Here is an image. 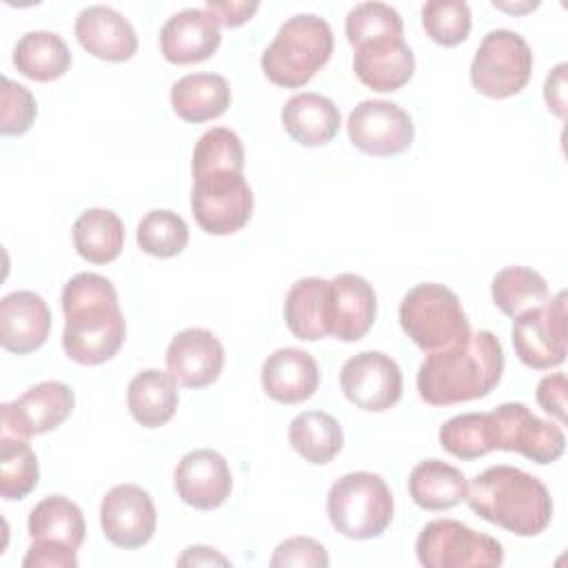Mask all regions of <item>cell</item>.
<instances>
[{"label": "cell", "mask_w": 568, "mask_h": 568, "mask_svg": "<svg viewBox=\"0 0 568 568\" xmlns=\"http://www.w3.org/2000/svg\"><path fill=\"white\" fill-rule=\"evenodd\" d=\"M220 42V20L206 7L182 9L160 29V51L171 64L204 62L217 51Z\"/></svg>", "instance_id": "cell-18"}, {"label": "cell", "mask_w": 568, "mask_h": 568, "mask_svg": "<svg viewBox=\"0 0 568 568\" xmlns=\"http://www.w3.org/2000/svg\"><path fill=\"white\" fill-rule=\"evenodd\" d=\"M71 60L67 42L53 31H29L13 49V67L20 75L36 82L62 78L69 71Z\"/></svg>", "instance_id": "cell-30"}, {"label": "cell", "mask_w": 568, "mask_h": 568, "mask_svg": "<svg viewBox=\"0 0 568 568\" xmlns=\"http://www.w3.org/2000/svg\"><path fill=\"white\" fill-rule=\"evenodd\" d=\"M566 291L513 320L510 342L519 362L535 371H550L566 359Z\"/></svg>", "instance_id": "cell-11"}, {"label": "cell", "mask_w": 568, "mask_h": 568, "mask_svg": "<svg viewBox=\"0 0 568 568\" xmlns=\"http://www.w3.org/2000/svg\"><path fill=\"white\" fill-rule=\"evenodd\" d=\"M501 375V342L495 333L479 328L426 355L417 371V393L428 406H453L490 395Z\"/></svg>", "instance_id": "cell-2"}, {"label": "cell", "mask_w": 568, "mask_h": 568, "mask_svg": "<svg viewBox=\"0 0 568 568\" xmlns=\"http://www.w3.org/2000/svg\"><path fill=\"white\" fill-rule=\"evenodd\" d=\"M178 402V384L164 371L144 368L129 382L126 406L131 417L144 428H158L171 422Z\"/></svg>", "instance_id": "cell-27"}, {"label": "cell", "mask_w": 568, "mask_h": 568, "mask_svg": "<svg viewBox=\"0 0 568 568\" xmlns=\"http://www.w3.org/2000/svg\"><path fill=\"white\" fill-rule=\"evenodd\" d=\"M73 406L75 395L69 384L58 379L40 382L24 390L18 399L0 406L2 435H16L27 439L55 430L69 419Z\"/></svg>", "instance_id": "cell-14"}, {"label": "cell", "mask_w": 568, "mask_h": 568, "mask_svg": "<svg viewBox=\"0 0 568 568\" xmlns=\"http://www.w3.org/2000/svg\"><path fill=\"white\" fill-rule=\"evenodd\" d=\"M399 326L424 353L448 348L470 333L457 293L437 282L408 288L399 302Z\"/></svg>", "instance_id": "cell-6"}, {"label": "cell", "mask_w": 568, "mask_h": 568, "mask_svg": "<svg viewBox=\"0 0 568 568\" xmlns=\"http://www.w3.org/2000/svg\"><path fill=\"white\" fill-rule=\"evenodd\" d=\"M29 537L53 539L80 548L87 535V524L80 506L64 495H49L40 499L29 513Z\"/></svg>", "instance_id": "cell-32"}, {"label": "cell", "mask_w": 568, "mask_h": 568, "mask_svg": "<svg viewBox=\"0 0 568 568\" xmlns=\"http://www.w3.org/2000/svg\"><path fill=\"white\" fill-rule=\"evenodd\" d=\"M331 286V335L339 342H359L377 315L373 284L357 273H339Z\"/></svg>", "instance_id": "cell-22"}, {"label": "cell", "mask_w": 568, "mask_h": 568, "mask_svg": "<svg viewBox=\"0 0 568 568\" xmlns=\"http://www.w3.org/2000/svg\"><path fill=\"white\" fill-rule=\"evenodd\" d=\"M171 106L184 122H209L231 106V87L220 73H189L171 87Z\"/></svg>", "instance_id": "cell-26"}, {"label": "cell", "mask_w": 568, "mask_h": 568, "mask_svg": "<svg viewBox=\"0 0 568 568\" xmlns=\"http://www.w3.org/2000/svg\"><path fill=\"white\" fill-rule=\"evenodd\" d=\"M317 386L320 366L302 348H277L262 364V388L277 404H302L315 395Z\"/></svg>", "instance_id": "cell-23"}, {"label": "cell", "mask_w": 568, "mask_h": 568, "mask_svg": "<svg viewBox=\"0 0 568 568\" xmlns=\"http://www.w3.org/2000/svg\"><path fill=\"white\" fill-rule=\"evenodd\" d=\"M395 501L388 484L368 470L342 475L326 495L331 526L348 539L379 537L393 521Z\"/></svg>", "instance_id": "cell-5"}, {"label": "cell", "mask_w": 568, "mask_h": 568, "mask_svg": "<svg viewBox=\"0 0 568 568\" xmlns=\"http://www.w3.org/2000/svg\"><path fill=\"white\" fill-rule=\"evenodd\" d=\"M215 169H233L244 171V146L235 131L226 126H213L200 135L193 149L191 175L215 171Z\"/></svg>", "instance_id": "cell-37"}, {"label": "cell", "mask_w": 568, "mask_h": 568, "mask_svg": "<svg viewBox=\"0 0 568 568\" xmlns=\"http://www.w3.org/2000/svg\"><path fill=\"white\" fill-rule=\"evenodd\" d=\"M288 444L304 462L322 466L339 455L344 433L331 413L304 410L288 424Z\"/></svg>", "instance_id": "cell-29"}, {"label": "cell", "mask_w": 568, "mask_h": 568, "mask_svg": "<svg viewBox=\"0 0 568 568\" xmlns=\"http://www.w3.org/2000/svg\"><path fill=\"white\" fill-rule=\"evenodd\" d=\"M439 446L464 462L479 459L490 453L486 442L484 413H462L446 419L439 428Z\"/></svg>", "instance_id": "cell-39"}, {"label": "cell", "mask_w": 568, "mask_h": 568, "mask_svg": "<svg viewBox=\"0 0 568 568\" xmlns=\"http://www.w3.org/2000/svg\"><path fill=\"white\" fill-rule=\"evenodd\" d=\"M73 246L91 264H109L124 248V224L109 209H87L73 222Z\"/></svg>", "instance_id": "cell-31"}, {"label": "cell", "mask_w": 568, "mask_h": 568, "mask_svg": "<svg viewBox=\"0 0 568 568\" xmlns=\"http://www.w3.org/2000/svg\"><path fill=\"white\" fill-rule=\"evenodd\" d=\"M353 71L364 87L377 93H390L413 78L415 53L404 36H382L355 47Z\"/></svg>", "instance_id": "cell-19"}, {"label": "cell", "mask_w": 568, "mask_h": 568, "mask_svg": "<svg viewBox=\"0 0 568 568\" xmlns=\"http://www.w3.org/2000/svg\"><path fill=\"white\" fill-rule=\"evenodd\" d=\"M346 40L355 49L382 36H404L402 16L386 2H359L346 13Z\"/></svg>", "instance_id": "cell-38"}, {"label": "cell", "mask_w": 568, "mask_h": 568, "mask_svg": "<svg viewBox=\"0 0 568 568\" xmlns=\"http://www.w3.org/2000/svg\"><path fill=\"white\" fill-rule=\"evenodd\" d=\"M166 373L175 384L186 388H204L217 382L224 368V346L209 331L191 326L180 331L166 346Z\"/></svg>", "instance_id": "cell-17"}, {"label": "cell", "mask_w": 568, "mask_h": 568, "mask_svg": "<svg viewBox=\"0 0 568 568\" xmlns=\"http://www.w3.org/2000/svg\"><path fill=\"white\" fill-rule=\"evenodd\" d=\"M532 51L524 36L510 29L488 31L470 62L473 89L486 98L517 95L530 80Z\"/></svg>", "instance_id": "cell-8"}, {"label": "cell", "mask_w": 568, "mask_h": 568, "mask_svg": "<svg viewBox=\"0 0 568 568\" xmlns=\"http://www.w3.org/2000/svg\"><path fill=\"white\" fill-rule=\"evenodd\" d=\"M486 442L490 450L519 453L526 459L546 466L557 462L566 450L564 430L537 417L521 402H506L484 413Z\"/></svg>", "instance_id": "cell-7"}, {"label": "cell", "mask_w": 568, "mask_h": 568, "mask_svg": "<svg viewBox=\"0 0 568 568\" xmlns=\"http://www.w3.org/2000/svg\"><path fill=\"white\" fill-rule=\"evenodd\" d=\"M422 27L433 42L457 47L470 33V7L464 0H430L422 7Z\"/></svg>", "instance_id": "cell-36"}, {"label": "cell", "mask_w": 568, "mask_h": 568, "mask_svg": "<svg viewBox=\"0 0 568 568\" xmlns=\"http://www.w3.org/2000/svg\"><path fill=\"white\" fill-rule=\"evenodd\" d=\"M104 537L124 550L146 546L158 528V513L151 495L135 484L113 486L100 504Z\"/></svg>", "instance_id": "cell-15"}, {"label": "cell", "mask_w": 568, "mask_h": 568, "mask_svg": "<svg viewBox=\"0 0 568 568\" xmlns=\"http://www.w3.org/2000/svg\"><path fill=\"white\" fill-rule=\"evenodd\" d=\"M537 404L559 424L566 422V375L550 373L537 384Z\"/></svg>", "instance_id": "cell-43"}, {"label": "cell", "mask_w": 568, "mask_h": 568, "mask_svg": "<svg viewBox=\"0 0 568 568\" xmlns=\"http://www.w3.org/2000/svg\"><path fill=\"white\" fill-rule=\"evenodd\" d=\"M51 331V311L33 291H13L0 300V346L13 355L38 351Z\"/></svg>", "instance_id": "cell-20"}, {"label": "cell", "mask_w": 568, "mask_h": 568, "mask_svg": "<svg viewBox=\"0 0 568 568\" xmlns=\"http://www.w3.org/2000/svg\"><path fill=\"white\" fill-rule=\"evenodd\" d=\"M333 47V29L322 16L297 13L277 29L260 64L273 84L300 89L331 60Z\"/></svg>", "instance_id": "cell-4"}, {"label": "cell", "mask_w": 568, "mask_h": 568, "mask_svg": "<svg viewBox=\"0 0 568 568\" xmlns=\"http://www.w3.org/2000/svg\"><path fill=\"white\" fill-rule=\"evenodd\" d=\"M286 328L304 342L331 335V286L324 277L297 280L284 300Z\"/></svg>", "instance_id": "cell-25"}, {"label": "cell", "mask_w": 568, "mask_h": 568, "mask_svg": "<svg viewBox=\"0 0 568 568\" xmlns=\"http://www.w3.org/2000/svg\"><path fill=\"white\" fill-rule=\"evenodd\" d=\"M75 38L84 51L106 62H124L138 53L133 24L113 7H84L75 18Z\"/></svg>", "instance_id": "cell-21"}, {"label": "cell", "mask_w": 568, "mask_h": 568, "mask_svg": "<svg viewBox=\"0 0 568 568\" xmlns=\"http://www.w3.org/2000/svg\"><path fill=\"white\" fill-rule=\"evenodd\" d=\"M566 62H559L550 75L546 78L544 84V98L548 109L557 115V118H566Z\"/></svg>", "instance_id": "cell-45"}, {"label": "cell", "mask_w": 568, "mask_h": 568, "mask_svg": "<svg viewBox=\"0 0 568 568\" xmlns=\"http://www.w3.org/2000/svg\"><path fill=\"white\" fill-rule=\"evenodd\" d=\"M268 564L273 568H280V566L326 568L331 564V559H328L326 548L320 541H315L313 537H291L275 546Z\"/></svg>", "instance_id": "cell-41"}, {"label": "cell", "mask_w": 568, "mask_h": 568, "mask_svg": "<svg viewBox=\"0 0 568 568\" xmlns=\"http://www.w3.org/2000/svg\"><path fill=\"white\" fill-rule=\"evenodd\" d=\"M38 113V104L33 93L13 82L11 78H2V118L0 133L2 135H22L31 129Z\"/></svg>", "instance_id": "cell-40"}, {"label": "cell", "mask_w": 568, "mask_h": 568, "mask_svg": "<svg viewBox=\"0 0 568 568\" xmlns=\"http://www.w3.org/2000/svg\"><path fill=\"white\" fill-rule=\"evenodd\" d=\"M466 501L475 515L517 537H537L552 519V497L546 484L508 464L475 475Z\"/></svg>", "instance_id": "cell-3"}, {"label": "cell", "mask_w": 568, "mask_h": 568, "mask_svg": "<svg viewBox=\"0 0 568 568\" xmlns=\"http://www.w3.org/2000/svg\"><path fill=\"white\" fill-rule=\"evenodd\" d=\"M40 479V464L24 437L0 435V495L7 501L24 499Z\"/></svg>", "instance_id": "cell-34"}, {"label": "cell", "mask_w": 568, "mask_h": 568, "mask_svg": "<svg viewBox=\"0 0 568 568\" xmlns=\"http://www.w3.org/2000/svg\"><path fill=\"white\" fill-rule=\"evenodd\" d=\"M229 566L231 561L209 546H189L180 557L178 566Z\"/></svg>", "instance_id": "cell-46"}, {"label": "cell", "mask_w": 568, "mask_h": 568, "mask_svg": "<svg viewBox=\"0 0 568 568\" xmlns=\"http://www.w3.org/2000/svg\"><path fill=\"white\" fill-rule=\"evenodd\" d=\"M173 486L178 497L197 510L220 508L233 488L229 462L213 448L189 450L175 466Z\"/></svg>", "instance_id": "cell-16"}, {"label": "cell", "mask_w": 568, "mask_h": 568, "mask_svg": "<svg viewBox=\"0 0 568 568\" xmlns=\"http://www.w3.org/2000/svg\"><path fill=\"white\" fill-rule=\"evenodd\" d=\"M78 548L53 541L31 539V546L22 559V568H78Z\"/></svg>", "instance_id": "cell-42"}, {"label": "cell", "mask_w": 568, "mask_h": 568, "mask_svg": "<svg viewBox=\"0 0 568 568\" xmlns=\"http://www.w3.org/2000/svg\"><path fill=\"white\" fill-rule=\"evenodd\" d=\"M135 240L146 255L169 260L186 248L189 226L178 213L169 209H153L140 220Z\"/></svg>", "instance_id": "cell-35"}, {"label": "cell", "mask_w": 568, "mask_h": 568, "mask_svg": "<svg viewBox=\"0 0 568 568\" xmlns=\"http://www.w3.org/2000/svg\"><path fill=\"white\" fill-rule=\"evenodd\" d=\"M282 126L297 144L322 146L337 135L342 115L331 98L302 91L288 98L282 106Z\"/></svg>", "instance_id": "cell-24"}, {"label": "cell", "mask_w": 568, "mask_h": 568, "mask_svg": "<svg viewBox=\"0 0 568 568\" xmlns=\"http://www.w3.org/2000/svg\"><path fill=\"white\" fill-rule=\"evenodd\" d=\"M490 295L504 315L517 317L524 311L541 306L550 297V291L541 273L528 266H506L493 277Z\"/></svg>", "instance_id": "cell-33"}, {"label": "cell", "mask_w": 568, "mask_h": 568, "mask_svg": "<svg viewBox=\"0 0 568 568\" xmlns=\"http://www.w3.org/2000/svg\"><path fill=\"white\" fill-rule=\"evenodd\" d=\"M191 213L209 235H231L244 229L253 213V191L244 171L215 169L193 175Z\"/></svg>", "instance_id": "cell-9"}, {"label": "cell", "mask_w": 568, "mask_h": 568, "mask_svg": "<svg viewBox=\"0 0 568 568\" xmlns=\"http://www.w3.org/2000/svg\"><path fill=\"white\" fill-rule=\"evenodd\" d=\"M62 348L82 366L109 362L124 344L126 322L118 291L104 275L78 273L62 288Z\"/></svg>", "instance_id": "cell-1"}, {"label": "cell", "mask_w": 568, "mask_h": 568, "mask_svg": "<svg viewBox=\"0 0 568 568\" xmlns=\"http://www.w3.org/2000/svg\"><path fill=\"white\" fill-rule=\"evenodd\" d=\"M466 475L435 457L419 462L408 475V495L424 510H448L466 499Z\"/></svg>", "instance_id": "cell-28"}, {"label": "cell", "mask_w": 568, "mask_h": 568, "mask_svg": "<svg viewBox=\"0 0 568 568\" xmlns=\"http://www.w3.org/2000/svg\"><path fill=\"white\" fill-rule=\"evenodd\" d=\"M209 11H213L220 20V24L229 27V29H235L244 22H248L253 18V13L260 9V2H246V0H206L204 4Z\"/></svg>", "instance_id": "cell-44"}, {"label": "cell", "mask_w": 568, "mask_h": 568, "mask_svg": "<svg viewBox=\"0 0 568 568\" xmlns=\"http://www.w3.org/2000/svg\"><path fill=\"white\" fill-rule=\"evenodd\" d=\"M402 368L382 351H362L348 357L339 371L344 397L362 410L384 413L402 399Z\"/></svg>", "instance_id": "cell-13"}, {"label": "cell", "mask_w": 568, "mask_h": 568, "mask_svg": "<svg viewBox=\"0 0 568 568\" xmlns=\"http://www.w3.org/2000/svg\"><path fill=\"white\" fill-rule=\"evenodd\" d=\"M348 140L355 149L375 158L404 153L415 138L408 111L388 100H362L346 122Z\"/></svg>", "instance_id": "cell-12"}, {"label": "cell", "mask_w": 568, "mask_h": 568, "mask_svg": "<svg viewBox=\"0 0 568 568\" xmlns=\"http://www.w3.org/2000/svg\"><path fill=\"white\" fill-rule=\"evenodd\" d=\"M415 555L424 568H495L504 546L457 519H433L419 530Z\"/></svg>", "instance_id": "cell-10"}]
</instances>
